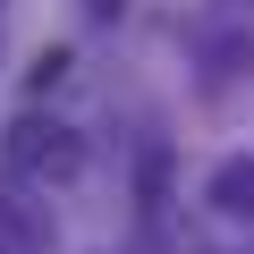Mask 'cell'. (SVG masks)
<instances>
[{"mask_svg":"<svg viewBox=\"0 0 254 254\" xmlns=\"http://www.w3.org/2000/svg\"><path fill=\"white\" fill-rule=\"evenodd\" d=\"M0 161H9L17 187H76L85 178V136L51 110H17L0 127Z\"/></svg>","mask_w":254,"mask_h":254,"instance_id":"6da1fadb","label":"cell"},{"mask_svg":"<svg viewBox=\"0 0 254 254\" xmlns=\"http://www.w3.org/2000/svg\"><path fill=\"white\" fill-rule=\"evenodd\" d=\"M203 203L212 212H229V220H254V161L237 153V161H220L212 178H203Z\"/></svg>","mask_w":254,"mask_h":254,"instance_id":"277c9868","label":"cell"},{"mask_svg":"<svg viewBox=\"0 0 254 254\" xmlns=\"http://www.w3.org/2000/svg\"><path fill=\"white\" fill-rule=\"evenodd\" d=\"M187 43L203 51V68H212V76L254 68V17H246V9H229V0H212V9L187 26Z\"/></svg>","mask_w":254,"mask_h":254,"instance_id":"7a4b0ae2","label":"cell"},{"mask_svg":"<svg viewBox=\"0 0 254 254\" xmlns=\"http://www.w3.org/2000/svg\"><path fill=\"white\" fill-rule=\"evenodd\" d=\"M68 68H76V60H68L60 43H43V51H34V68H26V85H34V93H51V85H60Z\"/></svg>","mask_w":254,"mask_h":254,"instance_id":"5b68a950","label":"cell"},{"mask_svg":"<svg viewBox=\"0 0 254 254\" xmlns=\"http://www.w3.org/2000/svg\"><path fill=\"white\" fill-rule=\"evenodd\" d=\"M51 246H60V220L26 187H0V254H51Z\"/></svg>","mask_w":254,"mask_h":254,"instance_id":"3957f363","label":"cell"},{"mask_svg":"<svg viewBox=\"0 0 254 254\" xmlns=\"http://www.w3.org/2000/svg\"><path fill=\"white\" fill-rule=\"evenodd\" d=\"M127 9H136V0H85V17H93V26H119Z\"/></svg>","mask_w":254,"mask_h":254,"instance_id":"8992f818","label":"cell"}]
</instances>
